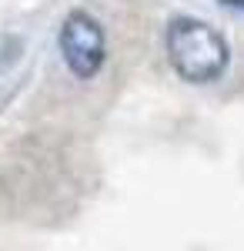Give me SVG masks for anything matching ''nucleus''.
Here are the masks:
<instances>
[{"instance_id":"2","label":"nucleus","mask_w":244,"mask_h":251,"mask_svg":"<svg viewBox=\"0 0 244 251\" xmlns=\"http://www.w3.org/2000/svg\"><path fill=\"white\" fill-rule=\"evenodd\" d=\"M57 44H60V57L74 77L91 80L100 74V67L107 60V40H104V27L87 10L67 14V20L60 24Z\"/></svg>"},{"instance_id":"3","label":"nucleus","mask_w":244,"mask_h":251,"mask_svg":"<svg viewBox=\"0 0 244 251\" xmlns=\"http://www.w3.org/2000/svg\"><path fill=\"white\" fill-rule=\"evenodd\" d=\"M227 3H234V7H244V0H227Z\"/></svg>"},{"instance_id":"1","label":"nucleus","mask_w":244,"mask_h":251,"mask_svg":"<svg viewBox=\"0 0 244 251\" xmlns=\"http://www.w3.org/2000/svg\"><path fill=\"white\" fill-rule=\"evenodd\" d=\"M164 50L174 74L188 84H214L231 64L227 40L197 17H174L164 30Z\"/></svg>"}]
</instances>
